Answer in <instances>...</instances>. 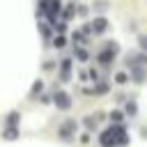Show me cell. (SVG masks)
Returning a JSON list of instances; mask_svg holds the SVG:
<instances>
[{"instance_id": "cell-8", "label": "cell", "mask_w": 147, "mask_h": 147, "mask_svg": "<svg viewBox=\"0 0 147 147\" xmlns=\"http://www.w3.org/2000/svg\"><path fill=\"white\" fill-rule=\"evenodd\" d=\"M85 126H87V129H94V122H92V117H87V119H85Z\"/></svg>"}, {"instance_id": "cell-6", "label": "cell", "mask_w": 147, "mask_h": 147, "mask_svg": "<svg viewBox=\"0 0 147 147\" xmlns=\"http://www.w3.org/2000/svg\"><path fill=\"white\" fill-rule=\"evenodd\" d=\"M110 117H113V122H115V124H119V122H122V113H113Z\"/></svg>"}, {"instance_id": "cell-4", "label": "cell", "mask_w": 147, "mask_h": 147, "mask_svg": "<svg viewBox=\"0 0 147 147\" xmlns=\"http://www.w3.org/2000/svg\"><path fill=\"white\" fill-rule=\"evenodd\" d=\"M106 25H108V23H106V18H96V21H94V30H96V32H103V30H106Z\"/></svg>"}, {"instance_id": "cell-7", "label": "cell", "mask_w": 147, "mask_h": 147, "mask_svg": "<svg viewBox=\"0 0 147 147\" xmlns=\"http://www.w3.org/2000/svg\"><path fill=\"white\" fill-rule=\"evenodd\" d=\"M5 136H7V138H9V140H11V138H14V136H16V131H14V129H7V131H5Z\"/></svg>"}, {"instance_id": "cell-9", "label": "cell", "mask_w": 147, "mask_h": 147, "mask_svg": "<svg viewBox=\"0 0 147 147\" xmlns=\"http://www.w3.org/2000/svg\"><path fill=\"white\" fill-rule=\"evenodd\" d=\"M16 117H18V115H16V113H11V115H9V124H16Z\"/></svg>"}, {"instance_id": "cell-5", "label": "cell", "mask_w": 147, "mask_h": 147, "mask_svg": "<svg viewBox=\"0 0 147 147\" xmlns=\"http://www.w3.org/2000/svg\"><path fill=\"white\" fill-rule=\"evenodd\" d=\"M115 80H117L119 85H124V83H126V74H117V78H115Z\"/></svg>"}, {"instance_id": "cell-3", "label": "cell", "mask_w": 147, "mask_h": 147, "mask_svg": "<svg viewBox=\"0 0 147 147\" xmlns=\"http://www.w3.org/2000/svg\"><path fill=\"white\" fill-rule=\"evenodd\" d=\"M71 133H74V122H67V124L60 129V136H62L64 140H69V138H71Z\"/></svg>"}, {"instance_id": "cell-2", "label": "cell", "mask_w": 147, "mask_h": 147, "mask_svg": "<svg viewBox=\"0 0 147 147\" xmlns=\"http://www.w3.org/2000/svg\"><path fill=\"white\" fill-rule=\"evenodd\" d=\"M55 103H57V108H69L71 106V99H69V94H64V92H57L55 94Z\"/></svg>"}, {"instance_id": "cell-11", "label": "cell", "mask_w": 147, "mask_h": 147, "mask_svg": "<svg viewBox=\"0 0 147 147\" xmlns=\"http://www.w3.org/2000/svg\"><path fill=\"white\" fill-rule=\"evenodd\" d=\"M142 62H145V64H147V57H145V60H142Z\"/></svg>"}, {"instance_id": "cell-1", "label": "cell", "mask_w": 147, "mask_h": 147, "mask_svg": "<svg viewBox=\"0 0 147 147\" xmlns=\"http://www.w3.org/2000/svg\"><path fill=\"white\" fill-rule=\"evenodd\" d=\"M101 145L103 147H115V145H126V133L122 126H113L101 136Z\"/></svg>"}, {"instance_id": "cell-10", "label": "cell", "mask_w": 147, "mask_h": 147, "mask_svg": "<svg viewBox=\"0 0 147 147\" xmlns=\"http://www.w3.org/2000/svg\"><path fill=\"white\" fill-rule=\"evenodd\" d=\"M140 46H142V48L147 51V37H140Z\"/></svg>"}]
</instances>
